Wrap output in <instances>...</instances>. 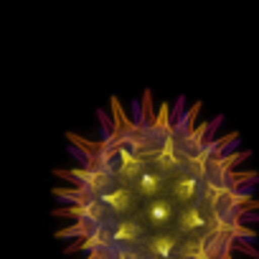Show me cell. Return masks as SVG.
<instances>
[{
    "label": "cell",
    "instance_id": "obj_1",
    "mask_svg": "<svg viewBox=\"0 0 259 259\" xmlns=\"http://www.w3.org/2000/svg\"><path fill=\"white\" fill-rule=\"evenodd\" d=\"M54 170L56 239L74 259H259L251 150L203 102L109 97L89 133H66Z\"/></svg>",
    "mask_w": 259,
    "mask_h": 259
}]
</instances>
